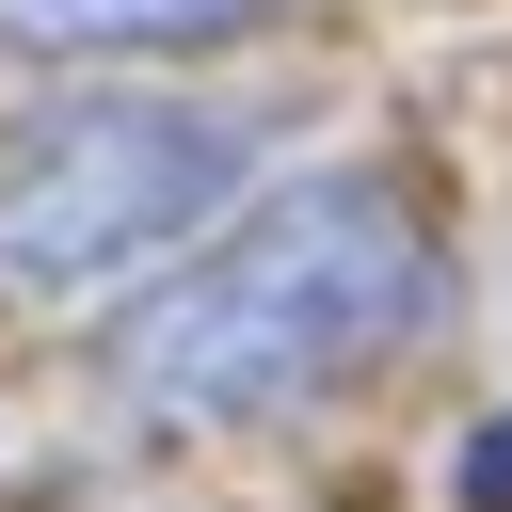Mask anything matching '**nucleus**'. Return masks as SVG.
Returning a JSON list of instances; mask_svg holds the SVG:
<instances>
[{
	"label": "nucleus",
	"mask_w": 512,
	"mask_h": 512,
	"mask_svg": "<svg viewBox=\"0 0 512 512\" xmlns=\"http://www.w3.org/2000/svg\"><path fill=\"white\" fill-rule=\"evenodd\" d=\"M464 512H512V416H496V432L464 448Z\"/></svg>",
	"instance_id": "obj_4"
},
{
	"label": "nucleus",
	"mask_w": 512,
	"mask_h": 512,
	"mask_svg": "<svg viewBox=\"0 0 512 512\" xmlns=\"http://www.w3.org/2000/svg\"><path fill=\"white\" fill-rule=\"evenodd\" d=\"M432 320V208L384 160H336L224 240H176V272L112 320V384L144 432H240L288 400H336Z\"/></svg>",
	"instance_id": "obj_1"
},
{
	"label": "nucleus",
	"mask_w": 512,
	"mask_h": 512,
	"mask_svg": "<svg viewBox=\"0 0 512 512\" xmlns=\"http://www.w3.org/2000/svg\"><path fill=\"white\" fill-rule=\"evenodd\" d=\"M288 0H0V48L32 64H128V48H224V32H272Z\"/></svg>",
	"instance_id": "obj_3"
},
{
	"label": "nucleus",
	"mask_w": 512,
	"mask_h": 512,
	"mask_svg": "<svg viewBox=\"0 0 512 512\" xmlns=\"http://www.w3.org/2000/svg\"><path fill=\"white\" fill-rule=\"evenodd\" d=\"M256 176V112L224 96H48L0 112V288L80 304L208 240V208Z\"/></svg>",
	"instance_id": "obj_2"
}]
</instances>
